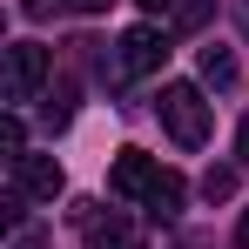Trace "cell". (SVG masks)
<instances>
[{"mask_svg": "<svg viewBox=\"0 0 249 249\" xmlns=\"http://www.w3.org/2000/svg\"><path fill=\"white\" fill-rule=\"evenodd\" d=\"M155 115H162V128L182 142V148H202L209 142V101H202L196 81H168L162 101H155Z\"/></svg>", "mask_w": 249, "mask_h": 249, "instance_id": "obj_1", "label": "cell"}, {"mask_svg": "<svg viewBox=\"0 0 249 249\" xmlns=\"http://www.w3.org/2000/svg\"><path fill=\"white\" fill-rule=\"evenodd\" d=\"M162 61H168V34L162 27H128L122 47H115V68L122 74H155Z\"/></svg>", "mask_w": 249, "mask_h": 249, "instance_id": "obj_2", "label": "cell"}, {"mask_svg": "<svg viewBox=\"0 0 249 249\" xmlns=\"http://www.w3.org/2000/svg\"><path fill=\"white\" fill-rule=\"evenodd\" d=\"M41 81H47V47H34V41L7 47V101H34Z\"/></svg>", "mask_w": 249, "mask_h": 249, "instance_id": "obj_3", "label": "cell"}, {"mask_svg": "<svg viewBox=\"0 0 249 249\" xmlns=\"http://www.w3.org/2000/svg\"><path fill=\"white\" fill-rule=\"evenodd\" d=\"M61 189H68V175H61V162H54V155H20V162H14V196L54 202Z\"/></svg>", "mask_w": 249, "mask_h": 249, "instance_id": "obj_4", "label": "cell"}, {"mask_svg": "<svg viewBox=\"0 0 249 249\" xmlns=\"http://www.w3.org/2000/svg\"><path fill=\"white\" fill-rule=\"evenodd\" d=\"M155 182H162V162H155V155H142V148H122L115 168H108V189H115V196H142V202H148V189H155Z\"/></svg>", "mask_w": 249, "mask_h": 249, "instance_id": "obj_5", "label": "cell"}, {"mask_svg": "<svg viewBox=\"0 0 249 249\" xmlns=\"http://www.w3.org/2000/svg\"><path fill=\"white\" fill-rule=\"evenodd\" d=\"M88 249H142V229L122 222V215H108V222L94 215V222H88Z\"/></svg>", "mask_w": 249, "mask_h": 249, "instance_id": "obj_6", "label": "cell"}, {"mask_svg": "<svg viewBox=\"0 0 249 249\" xmlns=\"http://www.w3.org/2000/svg\"><path fill=\"white\" fill-rule=\"evenodd\" d=\"M202 81L209 88H243V61L229 47H202Z\"/></svg>", "mask_w": 249, "mask_h": 249, "instance_id": "obj_7", "label": "cell"}, {"mask_svg": "<svg viewBox=\"0 0 249 249\" xmlns=\"http://www.w3.org/2000/svg\"><path fill=\"white\" fill-rule=\"evenodd\" d=\"M182 196H189V182H182L175 168H162V182L148 189V209H155V215H175V209H182Z\"/></svg>", "mask_w": 249, "mask_h": 249, "instance_id": "obj_8", "label": "cell"}, {"mask_svg": "<svg viewBox=\"0 0 249 249\" xmlns=\"http://www.w3.org/2000/svg\"><path fill=\"white\" fill-rule=\"evenodd\" d=\"M202 196H209V202H229V196H236V168H209V175H202Z\"/></svg>", "mask_w": 249, "mask_h": 249, "instance_id": "obj_9", "label": "cell"}, {"mask_svg": "<svg viewBox=\"0 0 249 249\" xmlns=\"http://www.w3.org/2000/svg\"><path fill=\"white\" fill-rule=\"evenodd\" d=\"M175 20H182V27H202V20H209V0H182V14H175Z\"/></svg>", "mask_w": 249, "mask_h": 249, "instance_id": "obj_10", "label": "cell"}, {"mask_svg": "<svg viewBox=\"0 0 249 249\" xmlns=\"http://www.w3.org/2000/svg\"><path fill=\"white\" fill-rule=\"evenodd\" d=\"M68 7H74V14H108L115 0H68Z\"/></svg>", "mask_w": 249, "mask_h": 249, "instance_id": "obj_11", "label": "cell"}, {"mask_svg": "<svg viewBox=\"0 0 249 249\" xmlns=\"http://www.w3.org/2000/svg\"><path fill=\"white\" fill-rule=\"evenodd\" d=\"M236 155L249 162V115H243V128H236Z\"/></svg>", "mask_w": 249, "mask_h": 249, "instance_id": "obj_12", "label": "cell"}, {"mask_svg": "<svg viewBox=\"0 0 249 249\" xmlns=\"http://www.w3.org/2000/svg\"><path fill=\"white\" fill-rule=\"evenodd\" d=\"M236 243H243V249H249V209H243V222H236Z\"/></svg>", "mask_w": 249, "mask_h": 249, "instance_id": "obj_13", "label": "cell"}, {"mask_svg": "<svg viewBox=\"0 0 249 249\" xmlns=\"http://www.w3.org/2000/svg\"><path fill=\"white\" fill-rule=\"evenodd\" d=\"M142 7H148V14H168V7H175V0H142Z\"/></svg>", "mask_w": 249, "mask_h": 249, "instance_id": "obj_14", "label": "cell"}, {"mask_svg": "<svg viewBox=\"0 0 249 249\" xmlns=\"http://www.w3.org/2000/svg\"><path fill=\"white\" fill-rule=\"evenodd\" d=\"M236 20H243V34H249V0H236Z\"/></svg>", "mask_w": 249, "mask_h": 249, "instance_id": "obj_15", "label": "cell"}, {"mask_svg": "<svg viewBox=\"0 0 249 249\" xmlns=\"http://www.w3.org/2000/svg\"><path fill=\"white\" fill-rule=\"evenodd\" d=\"M14 249H41V243H34V236H20V243H14Z\"/></svg>", "mask_w": 249, "mask_h": 249, "instance_id": "obj_16", "label": "cell"}]
</instances>
